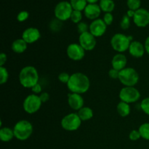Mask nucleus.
Listing matches in <instances>:
<instances>
[{"label": "nucleus", "mask_w": 149, "mask_h": 149, "mask_svg": "<svg viewBox=\"0 0 149 149\" xmlns=\"http://www.w3.org/2000/svg\"><path fill=\"white\" fill-rule=\"evenodd\" d=\"M84 48L79 43H71L67 47L66 54L69 59L74 61H79L85 56Z\"/></svg>", "instance_id": "nucleus-10"}, {"label": "nucleus", "mask_w": 149, "mask_h": 149, "mask_svg": "<svg viewBox=\"0 0 149 149\" xmlns=\"http://www.w3.org/2000/svg\"><path fill=\"white\" fill-rule=\"evenodd\" d=\"M62 26H63L62 21H61V20H59L57 18L51 20V22L49 23V29H50L52 31H54V32L59 31L61 29V28H62Z\"/></svg>", "instance_id": "nucleus-26"}, {"label": "nucleus", "mask_w": 149, "mask_h": 149, "mask_svg": "<svg viewBox=\"0 0 149 149\" xmlns=\"http://www.w3.org/2000/svg\"><path fill=\"white\" fill-rule=\"evenodd\" d=\"M99 6L102 12L105 13H112L115 8V3L113 0H100Z\"/></svg>", "instance_id": "nucleus-23"}, {"label": "nucleus", "mask_w": 149, "mask_h": 149, "mask_svg": "<svg viewBox=\"0 0 149 149\" xmlns=\"http://www.w3.org/2000/svg\"><path fill=\"white\" fill-rule=\"evenodd\" d=\"M73 7L70 1H61L55 5L54 9V14L55 18L61 21H66L71 18L73 12Z\"/></svg>", "instance_id": "nucleus-6"}, {"label": "nucleus", "mask_w": 149, "mask_h": 149, "mask_svg": "<svg viewBox=\"0 0 149 149\" xmlns=\"http://www.w3.org/2000/svg\"><path fill=\"white\" fill-rule=\"evenodd\" d=\"M7 60V56L5 53L1 52L0 54V66H4V64L6 63Z\"/></svg>", "instance_id": "nucleus-40"}, {"label": "nucleus", "mask_w": 149, "mask_h": 149, "mask_svg": "<svg viewBox=\"0 0 149 149\" xmlns=\"http://www.w3.org/2000/svg\"><path fill=\"white\" fill-rule=\"evenodd\" d=\"M135 26L139 28H145L149 24V11L145 8H140L136 10L133 17Z\"/></svg>", "instance_id": "nucleus-13"}, {"label": "nucleus", "mask_w": 149, "mask_h": 149, "mask_svg": "<svg viewBox=\"0 0 149 149\" xmlns=\"http://www.w3.org/2000/svg\"><path fill=\"white\" fill-rule=\"evenodd\" d=\"M144 46H145L146 52L149 55V36L146 38V39L145 43H144Z\"/></svg>", "instance_id": "nucleus-41"}, {"label": "nucleus", "mask_w": 149, "mask_h": 149, "mask_svg": "<svg viewBox=\"0 0 149 149\" xmlns=\"http://www.w3.org/2000/svg\"><path fill=\"white\" fill-rule=\"evenodd\" d=\"M84 15L87 19L91 20H96L99 18V16L101 14V9L97 4H87L84 11Z\"/></svg>", "instance_id": "nucleus-16"}, {"label": "nucleus", "mask_w": 149, "mask_h": 149, "mask_svg": "<svg viewBox=\"0 0 149 149\" xmlns=\"http://www.w3.org/2000/svg\"><path fill=\"white\" fill-rule=\"evenodd\" d=\"M127 63V59L123 53H116L111 60L112 68L119 71L126 68Z\"/></svg>", "instance_id": "nucleus-18"}, {"label": "nucleus", "mask_w": 149, "mask_h": 149, "mask_svg": "<svg viewBox=\"0 0 149 149\" xmlns=\"http://www.w3.org/2000/svg\"><path fill=\"white\" fill-rule=\"evenodd\" d=\"M81 119L77 113H70L66 114L61 119V125L63 130L66 131H76L81 125Z\"/></svg>", "instance_id": "nucleus-7"}, {"label": "nucleus", "mask_w": 149, "mask_h": 149, "mask_svg": "<svg viewBox=\"0 0 149 149\" xmlns=\"http://www.w3.org/2000/svg\"><path fill=\"white\" fill-rule=\"evenodd\" d=\"M141 109L146 114L149 116V97H146V98L143 99L142 101L141 102Z\"/></svg>", "instance_id": "nucleus-31"}, {"label": "nucleus", "mask_w": 149, "mask_h": 149, "mask_svg": "<svg viewBox=\"0 0 149 149\" xmlns=\"http://www.w3.org/2000/svg\"><path fill=\"white\" fill-rule=\"evenodd\" d=\"M89 28H90V26H88L86 23V22L81 21L77 24V31H78L79 34L89 31Z\"/></svg>", "instance_id": "nucleus-32"}, {"label": "nucleus", "mask_w": 149, "mask_h": 149, "mask_svg": "<svg viewBox=\"0 0 149 149\" xmlns=\"http://www.w3.org/2000/svg\"><path fill=\"white\" fill-rule=\"evenodd\" d=\"M42 102L41 101L39 95L31 94L25 98L23 103V110L29 114L36 113L41 109Z\"/></svg>", "instance_id": "nucleus-8"}, {"label": "nucleus", "mask_w": 149, "mask_h": 149, "mask_svg": "<svg viewBox=\"0 0 149 149\" xmlns=\"http://www.w3.org/2000/svg\"><path fill=\"white\" fill-rule=\"evenodd\" d=\"M79 44L82 47L85 51H91L95 49L97 44L96 37H95L90 31L79 34Z\"/></svg>", "instance_id": "nucleus-11"}, {"label": "nucleus", "mask_w": 149, "mask_h": 149, "mask_svg": "<svg viewBox=\"0 0 149 149\" xmlns=\"http://www.w3.org/2000/svg\"><path fill=\"white\" fill-rule=\"evenodd\" d=\"M119 71L114 69V68H112L111 69H110L109 71V77H110V78L113 79H119Z\"/></svg>", "instance_id": "nucleus-37"}, {"label": "nucleus", "mask_w": 149, "mask_h": 149, "mask_svg": "<svg viewBox=\"0 0 149 149\" xmlns=\"http://www.w3.org/2000/svg\"><path fill=\"white\" fill-rule=\"evenodd\" d=\"M39 97H40L41 101L43 103H46L49 100V94L47 92H42L40 95H39Z\"/></svg>", "instance_id": "nucleus-39"}, {"label": "nucleus", "mask_w": 149, "mask_h": 149, "mask_svg": "<svg viewBox=\"0 0 149 149\" xmlns=\"http://www.w3.org/2000/svg\"><path fill=\"white\" fill-rule=\"evenodd\" d=\"M89 26V31L96 38L103 36L106 32L108 26L103 19L100 18L93 20Z\"/></svg>", "instance_id": "nucleus-12"}, {"label": "nucleus", "mask_w": 149, "mask_h": 149, "mask_svg": "<svg viewBox=\"0 0 149 149\" xmlns=\"http://www.w3.org/2000/svg\"><path fill=\"white\" fill-rule=\"evenodd\" d=\"M119 97L121 101L127 103H133L141 98V93L135 87H125L121 89Z\"/></svg>", "instance_id": "nucleus-9"}, {"label": "nucleus", "mask_w": 149, "mask_h": 149, "mask_svg": "<svg viewBox=\"0 0 149 149\" xmlns=\"http://www.w3.org/2000/svg\"><path fill=\"white\" fill-rule=\"evenodd\" d=\"M140 134H141V138L143 139L149 141V123L146 122V123L142 124L138 128Z\"/></svg>", "instance_id": "nucleus-25"}, {"label": "nucleus", "mask_w": 149, "mask_h": 149, "mask_svg": "<svg viewBox=\"0 0 149 149\" xmlns=\"http://www.w3.org/2000/svg\"><path fill=\"white\" fill-rule=\"evenodd\" d=\"M82 17V12L79 11V10H73L70 20H71L73 23H75V24H78L80 22H81Z\"/></svg>", "instance_id": "nucleus-27"}, {"label": "nucleus", "mask_w": 149, "mask_h": 149, "mask_svg": "<svg viewBox=\"0 0 149 149\" xmlns=\"http://www.w3.org/2000/svg\"><path fill=\"white\" fill-rule=\"evenodd\" d=\"M127 5L128 10L136 11L141 8V0H127Z\"/></svg>", "instance_id": "nucleus-28"}, {"label": "nucleus", "mask_w": 149, "mask_h": 149, "mask_svg": "<svg viewBox=\"0 0 149 149\" xmlns=\"http://www.w3.org/2000/svg\"><path fill=\"white\" fill-rule=\"evenodd\" d=\"M77 113L82 122L90 120L94 115L93 109L90 107H86V106L81 108L79 111H78Z\"/></svg>", "instance_id": "nucleus-22"}, {"label": "nucleus", "mask_w": 149, "mask_h": 149, "mask_svg": "<svg viewBox=\"0 0 149 149\" xmlns=\"http://www.w3.org/2000/svg\"><path fill=\"white\" fill-rule=\"evenodd\" d=\"M139 79V74L135 68L126 67L119 71V80L125 87H135Z\"/></svg>", "instance_id": "nucleus-5"}, {"label": "nucleus", "mask_w": 149, "mask_h": 149, "mask_svg": "<svg viewBox=\"0 0 149 149\" xmlns=\"http://www.w3.org/2000/svg\"><path fill=\"white\" fill-rule=\"evenodd\" d=\"M88 4H97V2L100 1L99 0H87Z\"/></svg>", "instance_id": "nucleus-43"}, {"label": "nucleus", "mask_w": 149, "mask_h": 149, "mask_svg": "<svg viewBox=\"0 0 149 149\" xmlns=\"http://www.w3.org/2000/svg\"><path fill=\"white\" fill-rule=\"evenodd\" d=\"M21 38L28 44H33L40 39L41 33L36 28L29 27L23 31Z\"/></svg>", "instance_id": "nucleus-14"}, {"label": "nucleus", "mask_w": 149, "mask_h": 149, "mask_svg": "<svg viewBox=\"0 0 149 149\" xmlns=\"http://www.w3.org/2000/svg\"><path fill=\"white\" fill-rule=\"evenodd\" d=\"M68 104L71 109L78 111L84 107V98L81 95L71 93L68 95Z\"/></svg>", "instance_id": "nucleus-15"}, {"label": "nucleus", "mask_w": 149, "mask_h": 149, "mask_svg": "<svg viewBox=\"0 0 149 149\" xmlns=\"http://www.w3.org/2000/svg\"><path fill=\"white\" fill-rule=\"evenodd\" d=\"M15 138L14 131L9 127H1L0 129V140L2 142H10Z\"/></svg>", "instance_id": "nucleus-20"}, {"label": "nucleus", "mask_w": 149, "mask_h": 149, "mask_svg": "<svg viewBox=\"0 0 149 149\" xmlns=\"http://www.w3.org/2000/svg\"><path fill=\"white\" fill-rule=\"evenodd\" d=\"M70 77H71V75H69L68 73L62 72L61 73V74H59L58 78V80H59L61 83L67 84H68V81H69Z\"/></svg>", "instance_id": "nucleus-33"}, {"label": "nucleus", "mask_w": 149, "mask_h": 149, "mask_svg": "<svg viewBox=\"0 0 149 149\" xmlns=\"http://www.w3.org/2000/svg\"><path fill=\"white\" fill-rule=\"evenodd\" d=\"M31 90V91L33 92V94L38 95H39L42 93V85H41L39 83H37V84H36V85L33 86V87H32Z\"/></svg>", "instance_id": "nucleus-38"}, {"label": "nucleus", "mask_w": 149, "mask_h": 149, "mask_svg": "<svg viewBox=\"0 0 149 149\" xmlns=\"http://www.w3.org/2000/svg\"><path fill=\"white\" fill-rule=\"evenodd\" d=\"M9 72L7 68L4 66H0V84H4L8 81Z\"/></svg>", "instance_id": "nucleus-29"}, {"label": "nucleus", "mask_w": 149, "mask_h": 149, "mask_svg": "<svg viewBox=\"0 0 149 149\" xmlns=\"http://www.w3.org/2000/svg\"><path fill=\"white\" fill-rule=\"evenodd\" d=\"M128 51L131 56L133 58H141L143 56L146 52L145 46L141 42L134 40L130 43Z\"/></svg>", "instance_id": "nucleus-17"}, {"label": "nucleus", "mask_w": 149, "mask_h": 149, "mask_svg": "<svg viewBox=\"0 0 149 149\" xmlns=\"http://www.w3.org/2000/svg\"><path fill=\"white\" fill-rule=\"evenodd\" d=\"M116 111H117L119 116H121L122 117H127L130 113L131 108L129 103L120 101L116 106Z\"/></svg>", "instance_id": "nucleus-21"}, {"label": "nucleus", "mask_w": 149, "mask_h": 149, "mask_svg": "<svg viewBox=\"0 0 149 149\" xmlns=\"http://www.w3.org/2000/svg\"><path fill=\"white\" fill-rule=\"evenodd\" d=\"M39 76L37 69L32 65L25 66L19 73V81L24 88L31 89L39 83Z\"/></svg>", "instance_id": "nucleus-2"}, {"label": "nucleus", "mask_w": 149, "mask_h": 149, "mask_svg": "<svg viewBox=\"0 0 149 149\" xmlns=\"http://www.w3.org/2000/svg\"><path fill=\"white\" fill-rule=\"evenodd\" d=\"M29 12L26 11V10H23V11H20V13L17 14V20L19 22H24L29 18Z\"/></svg>", "instance_id": "nucleus-34"}, {"label": "nucleus", "mask_w": 149, "mask_h": 149, "mask_svg": "<svg viewBox=\"0 0 149 149\" xmlns=\"http://www.w3.org/2000/svg\"><path fill=\"white\" fill-rule=\"evenodd\" d=\"M70 4H71L74 10L84 11L87 5V0H70Z\"/></svg>", "instance_id": "nucleus-24"}, {"label": "nucleus", "mask_w": 149, "mask_h": 149, "mask_svg": "<svg viewBox=\"0 0 149 149\" xmlns=\"http://www.w3.org/2000/svg\"><path fill=\"white\" fill-rule=\"evenodd\" d=\"M133 38L131 36H126L122 33H115L111 39L112 48L118 53H123L128 50Z\"/></svg>", "instance_id": "nucleus-4"}, {"label": "nucleus", "mask_w": 149, "mask_h": 149, "mask_svg": "<svg viewBox=\"0 0 149 149\" xmlns=\"http://www.w3.org/2000/svg\"><path fill=\"white\" fill-rule=\"evenodd\" d=\"M28 45L29 44L26 41L23 40L22 38L17 39L13 41V42L12 43L11 49L15 53L21 54L23 53L27 49Z\"/></svg>", "instance_id": "nucleus-19"}, {"label": "nucleus", "mask_w": 149, "mask_h": 149, "mask_svg": "<svg viewBox=\"0 0 149 149\" xmlns=\"http://www.w3.org/2000/svg\"><path fill=\"white\" fill-rule=\"evenodd\" d=\"M130 17H128L126 14L123 15L120 21V27L123 30H127L130 26Z\"/></svg>", "instance_id": "nucleus-30"}, {"label": "nucleus", "mask_w": 149, "mask_h": 149, "mask_svg": "<svg viewBox=\"0 0 149 149\" xmlns=\"http://www.w3.org/2000/svg\"><path fill=\"white\" fill-rule=\"evenodd\" d=\"M141 138V134H140L138 130H133L131 131L129 134V138L132 141H138Z\"/></svg>", "instance_id": "nucleus-36"}, {"label": "nucleus", "mask_w": 149, "mask_h": 149, "mask_svg": "<svg viewBox=\"0 0 149 149\" xmlns=\"http://www.w3.org/2000/svg\"><path fill=\"white\" fill-rule=\"evenodd\" d=\"M135 11H134V10H128L127 11L126 15L128 16V17H130V18H133L134 15H135Z\"/></svg>", "instance_id": "nucleus-42"}, {"label": "nucleus", "mask_w": 149, "mask_h": 149, "mask_svg": "<svg viewBox=\"0 0 149 149\" xmlns=\"http://www.w3.org/2000/svg\"><path fill=\"white\" fill-rule=\"evenodd\" d=\"M15 138L20 141H25L29 139L33 133V125L29 121L22 119L18 121L13 128Z\"/></svg>", "instance_id": "nucleus-3"}, {"label": "nucleus", "mask_w": 149, "mask_h": 149, "mask_svg": "<svg viewBox=\"0 0 149 149\" xmlns=\"http://www.w3.org/2000/svg\"><path fill=\"white\" fill-rule=\"evenodd\" d=\"M103 20L107 26H110V25H111L113 21V15H112V13H105L104 15H103Z\"/></svg>", "instance_id": "nucleus-35"}, {"label": "nucleus", "mask_w": 149, "mask_h": 149, "mask_svg": "<svg viewBox=\"0 0 149 149\" xmlns=\"http://www.w3.org/2000/svg\"><path fill=\"white\" fill-rule=\"evenodd\" d=\"M67 87L72 93L82 95L87 93L90 87V81L86 74L81 72L74 73L71 75Z\"/></svg>", "instance_id": "nucleus-1"}]
</instances>
